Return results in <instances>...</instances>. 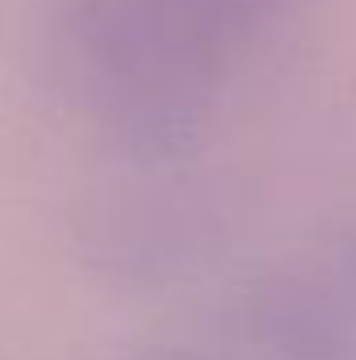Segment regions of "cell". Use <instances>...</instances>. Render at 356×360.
Masks as SVG:
<instances>
[{
    "label": "cell",
    "instance_id": "6da1fadb",
    "mask_svg": "<svg viewBox=\"0 0 356 360\" xmlns=\"http://www.w3.org/2000/svg\"><path fill=\"white\" fill-rule=\"evenodd\" d=\"M63 92L122 160H189L227 76L164 0H63L55 21Z\"/></svg>",
    "mask_w": 356,
    "mask_h": 360
},
{
    "label": "cell",
    "instance_id": "7a4b0ae2",
    "mask_svg": "<svg viewBox=\"0 0 356 360\" xmlns=\"http://www.w3.org/2000/svg\"><path fill=\"white\" fill-rule=\"evenodd\" d=\"M126 164L134 168V176L109 180L84 214L80 235L89 243V256L105 269L143 281L180 272L193 260H201L218 226L205 184L177 180V168L184 160L168 164L126 160Z\"/></svg>",
    "mask_w": 356,
    "mask_h": 360
},
{
    "label": "cell",
    "instance_id": "3957f363",
    "mask_svg": "<svg viewBox=\"0 0 356 360\" xmlns=\"http://www.w3.org/2000/svg\"><path fill=\"white\" fill-rule=\"evenodd\" d=\"M164 4L193 38H201L218 59L231 63L293 0H164Z\"/></svg>",
    "mask_w": 356,
    "mask_h": 360
},
{
    "label": "cell",
    "instance_id": "277c9868",
    "mask_svg": "<svg viewBox=\"0 0 356 360\" xmlns=\"http://www.w3.org/2000/svg\"><path fill=\"white\" fill-rule=\"evenodd\" d=\"M143 360H214V356L193 352V348H160V352H147Z\"/></svg>",
    "mask_w": 356,
    "mask_h": 360
}]
</instances>
